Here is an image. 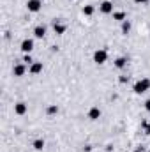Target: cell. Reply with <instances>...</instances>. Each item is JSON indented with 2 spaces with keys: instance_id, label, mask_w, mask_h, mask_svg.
<instances>
[{
  "instance_id": "cell-1",
  "label": "cell",
  "mask_w": 150,
  "mask_h": 152,
  "mask_svg": "<svg viewBox=\"0 0 150 152\" xmlns=\"http://www.w3.org/2000/svg\"><path fill=\"white\" fill-rule=\"evenodd\" d=\"M149 88H150V80L149 78H143V80L136 81V85H134V92H136V94H143V92H147Z\"/></svg>"
},
{
  "instance_id": "cell-2",
  "label": "cell",
  "mask_w": 150,
  "mask_h": 152,
  "mask_svg": "<svg viewBox=\"0 0 150 152\" xmlns=\"http://www.w3.org/2000/svg\"><path fill=\"white\" fill-rule=\"evenodd\" d=\"M106 60H108V51H106V50H97V51L94 53V62H95V64L101 66V64H104Z\"/></svg>"
},
{
  "instance_id": "cell-3",
  "label": "cell",
  "mask_w": 150,
  "mask_h": 152,
  "mask_svg": "<svg viewBox=\"0 0 150 152\" xmlns=\"http://www.w3.org/2000/svg\"><path fill=\"white\" fill-rule=\"evenodd\" d=\"M41 7H42V2H41V0H28V2H27V9H28L30 12H39Z\"/></svg>"
},
{
  "instance_id": "cell-4",
  "label": "cell",
  "mask_w": 150,
  "mask_h": 152,
  "mask_svg": "<svg viewBox=\"0 0 150 152\" xmlns=\"http://www.w3.org/2000/svg\"><path fill=\"white\" fill-rule=\"evenodd\" d=\"M20 50H21L23 53H30V51L34 50V41H32V39H23Z\"/></svg>"
},
{
  "instance_id": "cell-5",
  "label": "cell",
  "mask_w": 150,
  "mask_h": 152,
  "mask_svg": "<svg viewBox=\"0 0 150 152\" xmlns=\"http://www.w3.org/2000/svg\"><path fill=\"white\" fill-rule=\"evenodd\" d=\"M99 11H101L103 14H110V12H113V4L110 0H104V2L99 5Z\"/></svg>"
},
{
  "instance_id": "cell-6",
  "label": "cell",
  "mask_w": 150,
  "mask_h": 152,
  "mask_svg": "<svg viewBox=\"0 0 150 152\" xmlns=\"http://www.w3.org/2000/svg\"><path fill=\"white\" fill-rule=\"evenodd\" d=\"M25 71H27L25 64H16V66H14V69H12V75H14V76H23V75H25Z\"/></svg>"
},
{
  "instance_id": "cell-7",
  "label": "cell",
  "mask_w": 150,
  "mask_h": 152,
  "mask_svg": "<svg viewBox=\"0 0 150 152\" xmlns=\"http://www.w3.org/2000/svg\"><path fill=\"white\" fill-rule=\"evenodd\" d=\"M14 112H16V115H25L27 113V104L25 103H16L14 104Z\"/></svg>"
},
{
  "instance_id": "cell-8",
  "label": "cell",
  "mask_w": 150,
  "mask_h": 152,
  "mask_svg": "<svg viewBox=\"0 0 150 152\" xmlns=\"http://www.w3.org/2000/svg\"><path fill=\"white\" fill-rule=\"evenodd\" d=\"M66 28H67V27H66L64 23H58V21L53 23V30H55V34H58V36H62V34L66 32Z\"/></svg>"
},
{
  "instance_id": "cell-9",
  "label": "cell",
  "mask_w": 150,
  "mask_h": 152,
  "mask_svg": "<svg viewBox=\"0 0 150 152\" xmlns=\"http://www.w3.org/2000/svg\"><path fill=\"white\" fill-rule=\"evenodd\" d=\"M99 117H101V110H99L97 106L90 108V112H88V118H90V120H97Z\"/></svg>"
},
{
  "instance_id": "cell-10",
  "label": "cell",
  "mask_w": 150,
  "mask_h": 152,
  "mask_svg": "<svg viewBox=\"0 0 150 152\" xmlns=\"http://www.w3.org/2000/svg\"><path fill=\"white\" fill-rule=\"evenodd\" d=\"M34 36H36L37 39H42L44 36H46V27H42V25L36 27V28H34Z\"/></svg>"
},
{
  "instance_id": "cell-11",
  "label": "cell",
  "mask_w": 150,
  "mask_h": 152,
  "mask_svg": "<svg viewBox=\"0 0 150 152\" xmlns=\"http://www.w3.org/2000/svg\"><path fill=\"white\" fill-rule=\"evenodd\" d=\"M42 71V62H34V64H30V73L32 75H39Z\"/></svg>"
},
{
  "instance_id": "cell-12",
  "label": "cell",
  "mask_w": 150,
  "mask_h": 152,
  "mask_svg": "<svg viewBox=\"0 0 150 152\" xmlns=\"http://www.w3.org/2000/svg\"><path fill=\"white\" fill-rule=\"evenodd\" d=\"M125 66H127V58H125V57H118V58L115 60V67H117V69H124Z\"/></svg>"
},
{
  "instance_id": "cell-13",
  "label": "cell",
  "mask_w": 150,
  "mask_h": 152,
  "mask_svg": "<svg viewBox=\"0 0 150 152\" xmlns=\"http://www.w3.org/2000/svg\"><path fill=\"white\" fill-rule=\"evenodd\" d=\"M113 20H117V21H125V12H124V11L113 12Z\"/></svg>"
},
{
  "instance_id": "cell-14",
  "label": "cell",
  "mask_w": 150,
  "mask_h": 152,
  "mask_svg": "<svg viewBox=\"0 0 150 152\" xmlns=\"http://www.w3.org/2000/svg\"><path fill=\"white\" fill-rule=\"evenodd\" d=\"M129 30H131V21L129 20H125V21H122V34H129Z\"/></svg>"
},
{
  "instance_id": "cell-15",
  "label": "cell",
  "mask_w": 150,
  "mask_h": 152,
  "mask_svg": "<svg viewBox=\"0 0 150 152\" xmlns=\"http://www.w3.org/2000/svg\"><path fill=\"white\" fill-rule=\"evenodd\" d=\"M94 11H95L94 5H85V7H83V14H85V16H92Z\"/></svg>"
},
{
  "instance_id": "cell-16",
  "label": "cell",
  "mask_w": 150,
  "mask_h": 152,
  "mask_svg": "<svg viewBox=\"0 0 150 152\" xmlns=\"http://www.w3.org/2000/svg\"><path fill=\"white\" fill-rule=\"evenodd\" d=\"M34 149H36V151H42V149H44V140H41V138L36 140V142H34Z\"/></svg>"
},
{
  "instance_id": "cell-17",
  "label": "cell",
  "mask_w": 150,
  "mask_h": 152,
  "mask_svg": "<svg viewBox=\"0 0 150 152\" xmlns=\"http://www.w3.org/2000/svg\"><path fill=\"white\" fill-rule=\"evenodd\" d=\"M46 112H48V115H55L57 112H58V106H57V104H51V106H48Z\"/></svg>"
},
{
  "instance_id": "cell-18",
  "label": "cell",
  "mask_w": 150,
  "mask_h": 152,
  "mask_svg": "<svg viewBox=\"0 0 150 152\" xmlns=\"http://www.w3.org/2000/svg\"><path fill=\"white\" fill-rule=\"evenodd\" d=\"M141 127L145 129V133H147V134H150V124L147 122V120H143V122H141Z\"/></svg>"
},
{
  "instance_id": "cell-19",
  "label": "cell",
  "mask_w": 150,
  "mask_h": 152,
  "mask_svg": "<svg viewBox=\"0 0 150 152\" xmlns=\"http://www.w3.org/2000/svg\"><path fill=\"white\" fill-rule=\"evenodd\" d=\"M23 62H27V64H34V60H32V57H30L28 53H27V55L23 57Z\"/></svg>"
},
{
  "instance_id": "cell-20",
  "label": "cell",
  "mask_w": 150,
  "mask_h": 152,
  "mask_svg": "<svg viewBox=\"0 0 150 152\" xmlns=\"http://www.w3.org/2000/svg\"><path fill=\"white\" fill-rule=\"evenodd\" d=\"M127 80H129L127 76H120V78H118V81H120V83H127Z\"/></svg>"
},
{
  "instance_id": "cell-21",
  "label": "cell",
  "mask_w": 150,
  "mask_h": 152,
  "mask_svg": "<svg viewBox=\"0 0 150 152\" xmlns=\"http://www.w3.org/2000/svg\"><path fill=\"white\" fill-rule=\"evenodd\" d=\"M145 110H147V112H150V99H147V101H145Z\"/></svg>"
},
{
  "instance_id": "cell-22",
  "label": "cell",
  "mask_w": 150,
  "mask_h": 152,
  "mask_svg": "<svg viewBox=\"0 0 150 152\" xmlns=\"http://www.w3.org/2000/svg\"><path fill=\"white\" fill-rule=\"evenodd\" d=\"M136 4H145V2H149V0H134Z\"/></svg>"
},
{
  "instance_id": "cell-23",
  "label": "cell",
  "mask_w": 150,
  "mask_h": 152,
  "mask_svg": "<svg viewBox=\"0 0 150 152\" xmlns=\"http://www.w3.org/2000/svg\"><path fill=\"white\" fill-rule=\"evenodd\" d=\"M136 152H143V147H140V149H136Z\"/></svg>"
},
{
  "instance_id": "cell-24",
  "label": "cell",
  "mask_w": 150,
  "mask_h": 152,
  "mask_svg": "<svg viewBox=\"0 0 150 152\" xmlns=\"http://www.w3.org/2000/svg\"><path fill=\"white\" fill-rule=\"evenodd\" d=\"M149 152H150V151H149Z\"/></svg>"
}]
</instances>
